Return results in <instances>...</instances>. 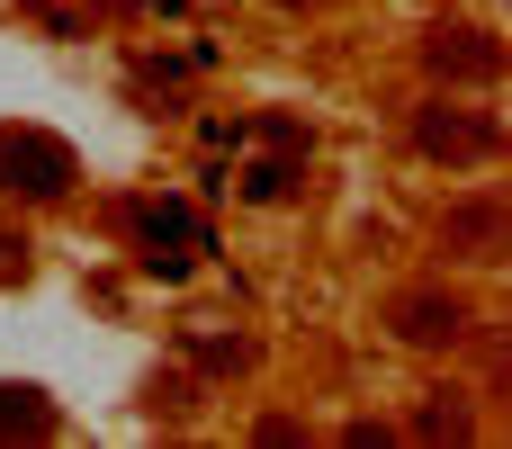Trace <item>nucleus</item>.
Returning <instances> with one entry per match:
<instances>
[{"label":"nucleus","mask_w":512,"mask_h":449,"mask_svg":"<svg viewBox=\"0 0 512 449\" xmlns=\"http://www.w3.org/2000/svg\"><path fill=\"white\" fill-rule=\"evenodd\" d=\"M0 279H27V234L0 225Z\"/></svg>","instance_id":"nucleus-10"},{"label":"nucleus","mask_w":512,"mask_h":449,"mask_svg":"<svg viewBox=\"0 0 512 449\" xmlns=\"http://www.w3.org/2000/svg\"><path fill=\"white\" fill-rule=\"evenodd\" d=\"M189 360L198 369H243V333H189Z\"/></svg>","instance_id":"nucleus-9"},{"label":"nucleus","mask_w":512,"mask_h":449,"mask_svg":"<svg viewBox=\"0 0 512 449\" xmlns=\"http://www.w3.org/2000/svg\"><path fill=\"white\" fill-rule=\"evenodd\" d=\"M0 432L45 441V432H54V396H45V387H0Z\"/></svg>","instance_id":"nucleus-7"},{"label":"nucleus","mask_w":512,"mask_h":449,"mask_svg":"<svg viewBox=\"0 0 512 449\" xmlns=\"http://www.w3.org/2000/svg\"><path fill=\"white\" fill-rule=\"evenodd\" d=\"M414 153H432V162H459V171H486V162L504 153V126H495V117H477V108H450V99H432V108H414Z\"/></svg>","instance_id":"nucleus-2"},{"label":"nucleus","mask_w":512,"mask_h":449,"mask_svg":"<svg viewBox=\"0 0 512 449\" xmlns=\"http://www.w3.org/2000/svg\"><path fill=\"white\" fill-rule=\"evenodd\" d=\"M414 432H423V441H468V432H477V414L459 405V387H441V396L423 405V423H414Z\"/></svg>","instance_id":"nucleus-8"},{"label":"nucleus","mask_w":512,"mask_h":449,"mask_svg":"<svg viewBox=\"0 0 512 449\" xmlns=\"http://www.w3.org/2000/svg\"><path fill=\"white\" fill-rule=\"evenodd\" d=\"M423 63H432V81H495L504 72V45H495V27H432L423 36Z\"/></svg>","instance_id":"nucleus-5"},{"label":"nucleus","mask_w":512,"mask_h":449,"mask_svg":"<svg viewBox=\"0 0 512 449\" xmlns=\"http://www.w3.org/2000/svg\"><path fill=\"white\" fill-rule=\"evenodd\" d=\"M279 9H306V0H279Z\"/></svg>","instance_id":"nucleus-11"},{"label":"nucleus","mask_w":512,"mask_h":449,"mask_svg":"<svg viewBox=\"0 0 512 449\" xmlns=\"http://www.w3.org/2000/svg\"><path fill=\"white\" fill-rule=\"evenodd\" d=\"M72 180H81V162H72L63 135H45V126H0V198L45 207V198H63Z\"/></svg>","instance_id":"nucleus-1"},{"label":"nucleus","mask_w":512,"mask_h":449,"mask_svg":"<svg viewBox=\"0 0 512 449\" xmlns=\"http://www.w3.org/2000/svg\"><path fill=\"white\" fill-rule=\"evenodd\" d=\"M441 252H459V261H504V198H495V189L459 198V207L441 216Z\"/></svg>","instance_id":"nucleus-6"},{"label":"nucleus","mask_w":512,"mask_h":449,"mask_svg":"<svg viewBox=\"0 0 512 449\" xmlns=\"http://www.w3.org/2000/svg\"><path fill=\"white\" fill-rule=\"evenodd\" d=\"M387 324H396V342H414V351H459L477 315H468L459 297H441V288H405V297L387 306Z\"/></svg>","instance_id":"nucleus-4"},{"label":"nucleus","mask_w":512,"mask_h":449,"mask_svg":"<svg viewBox=\"0 0 512 449\" xmlns=\"http://www.w3.org/2000/svg\"><path fill=\"white\" fill-rule=\"evenodd\" d=\"M126 225H135V243H144V270H153V279H180V270L207 252V225H198L180 198H144Z\"/></svg>","instance_id":"nucleus-3"}]
</instances>
